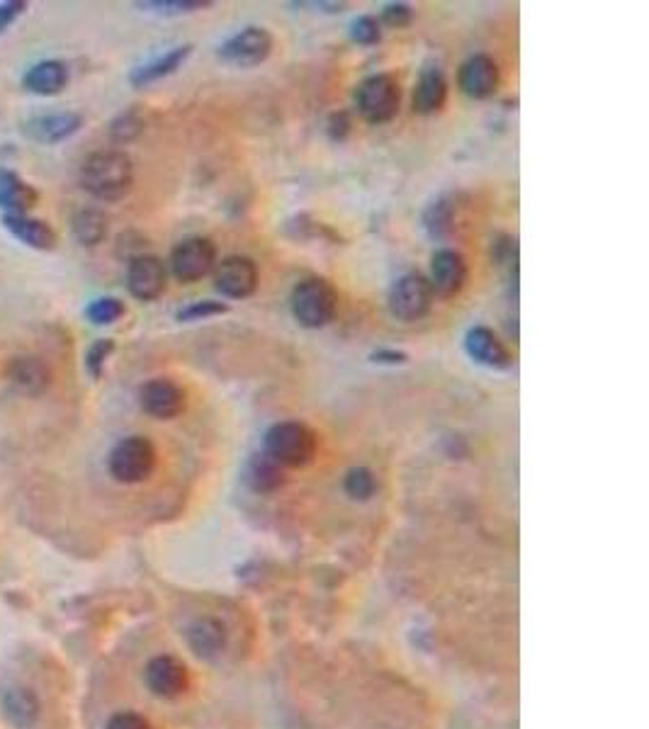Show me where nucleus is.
Masks as SVG:
<instances>
[{"instance_id": "nucleus-1", "label": "nucleus", "mask_w": 649, "mask_h": 729, "mask_svg": "<svg viewBox=\"0 0 649 729\" xmlns=\"http://www.w3.org/2000/svg\"><path fill=\"white\" fill-rule=\"evenodd\" d=\"M81 185L90 197L100 202L122 200L134 185L132 158L117 149L95 151L83 161Z\"/></svg>"}, {"instance_id": "nucleus-2", "label": "nucleus", "mask_w": 649, "mask_h": 729, "mask_svg": "<svg viewBox=\"0 0 649 729\" xmlns=\"http://www.w3.org/2000/svg\"><path fill=\"white\" fill-rule=\"evenodd\" d=\"M319 438L307 423L280 421L265 433V452L280 467H307L316 457Z\"/></svg>"}, {"instance_id": "nucleus-3", "label": "nucleus", "mask_w": 649, "mask_h": 729, "mask_svg": "<svg viewBox=\"0 0 649 729\" xmlns=\"http://www.w3.org/2000/svg\"><path fill=\"white\" fill-rule=\"evenodd\" d=\"M292 316L304 329H324L338 312V292L324 278H307L292 290Z\"/></svg>"}, {"instance_id": "nucleus-4", "label": "nucleus", "mask_w": 649, "mask_h": 729, "mask_svg": "<svg viewBox=\"0 0 649 729\" xmlns=\"http://www.w3.org/2000/svg\"><path fill=\"white\" fill-rule=\"evenodd\" d=\"M402 105V88L392 73H375L365 78L355 93V107L370 124H387L397 117Z\"/></svg>"}, {"instance_id": "nucleus-5", "label": "nucleus", "mask_w": 649, "mask_h": 729, "mask_svg": "<svg viewBox=\"0 0 649 729\" xmlns=\"http://www.w3.org/2000/svg\"><path fill=\"white\" fill-rule=\"evenodd\" d=\"M156 467V448L144 435L122 438L107 457V469L122 484H139L151 477Z\"/></svg>"}, {"instance_id": "nucleus-6", "label": "nucleus", "mask_w": 649, "mask_h": 729, "mask_svg": "<svg viewBox=\"0 0 649 729\" xmlns=\"http://www.w3.org/2000/svg\"><path fill=\"white\" fill-rule=\"evenodd\" d=\"M389 314L404 324H414L431 312L433 307V290L428 278L421 273H406L392 285L387 297Z\"/></svg>"}, {"instance_id": "nucleus-7", "label": "nucleus", "mask_w": 649, "mask_h": 729, "mask_svg": "<svg viewBox=\"0 0 649 729\" xmlns=\"http://www.w3.org/2000/svg\"><path fill=\"white\" fill-rule=\"evenodd\" d=\"M217 268V246L205 236L180 241L171 251V273L178 282H200Z\"/></svg>"}, {"instance_id": "nucleus-8", "label": "nucleus", "mask_w": 649, "mask_h": 729, "mask_svg": "<svg viewBox=\"0 0 649 729\" xmlns=\"http://www.w3.org/2000/svg\"><path fill=\"white\" fill-rule=\"evenodd\" d=\"M270 54H273V35L265 27H246V30L236 32L217 52L224 64L236 66V69L261 66Z\"/></svg>"}, {"instance_id": "nucleus-9", "label": "nucleus", "mask_w": 649, "mask_h": 729, "mask_svg": "<svg viewBox=\"0 0 649 729\" xmlns=\"http://www.w3.org/2000/svg\"><path fill=\"white\" fill-rule=\"evenodd\" d=\"M168 285V270L161 258L141 253V256L132 258L127 268V290L129 295L139 302H154L166 292Z\"/></svg>"}, {"instance_id": "nucleus-10", "label": "nucleus", "mask_w": 649, "mask_h": 729, "mask_svg": "<svg viewBox=\"0 0 649 729\" xmlns=\"http://www.w3.org/2000/svg\"><path fill=\"white\" fill-rule=\"evenodd\" d=\"M214 287L227 299H246L258 287V268L251 258L229 256L214 268Z\"/></svg>"}, {"instance_id": "nucleus-11", "label": "nucleus", "mask_w": 649, "mask_h": 729, "mask_svg": "<svg viewBox=\"0 0 649 729\" xmlns=\"http://www.w3.org/2000/svg\"><path fill=\"white\" fill-rule=\"evenodd\" d=\"M139 404L149 416L158 421H171L185 411V392L180 384L166 377H156L141 384Z\"/></svg>"}, {"instance_id": "nucleus-12", "label": "nucleus", "mask_w": 649, "mask_h": 729, "mask_svg": "<svg viewBox=\"0 0 649 729\" xmlns=\"http://www.w3.org/2000/svg\"><path fill=\"white\" fill-rule=\"evenodd\" d=\"M457 83H460V90L467 95V98L472 100L492 98L496 88H499V66H496L492 56L474 54L460 66Z\"/></svg>"}, {"instance_id": "nucleus-13", "label": "nucleus", "mask_w": 649, "mask_h": 729, "mask_svg": "<svg viewBox=\"0 0 649 729\" xmlns=\"http://www.w3.org/2000/svg\"><path fill=\"white\" fill-rule=\"evenodd\" d=\"M428 282H431L433 295L445 299L460 295L467 282V263L462 253L453 251V248H440V251L433 253Z\"/></svg>"}, {"instance_id": "nucleus-14", "label": "nucleus", "mask_w": 649, "mask_h": 729, "mask_svg": "<svg viewBox=\"0 0 649 729\" xmlns=\"http://www.w3.org/2000/svg\"><path fill=\"white\" fill-rule=\"evenodd\" d=\"M146 686L149 691L158 695V698H178L183 695L185 688H188L190 678H188V669L185 664L176 657H156L149 661L146 666Z\"/></svg>"}, {"instance_id": "nucleus-15", "label": "nucleus", "mask_w": 649, "mask_h": 729, "mask_svg": "<svg viewBox=\"0 0 649 729\" xmlns=\"http://www.w3.org/2000/svg\"><path fill=\"white\" fill-rule=\"evenodd\" d=\"M465 350L474 363L492 367V370H509L513 365V358L504 341L487 326H474L465 336Z\"/></svg>"}, {"instance_id": "nucleus-16", "label": "nucleus", "mask_w": 649, "mask_h": 729, "mask_svg": "<svg viewBox=\"0 0 649 729\" xmlns=\"http://www.w3.org/2000/svg\"><path fill=\"white\" fill-rule=\"evenodd\" d=\"M8 380L20 389L27 397H39L52 384V370L37 355H15L5 370Z\"/></svg>"}, {"instance_id": "nucleus-17", "label": "nucleus", "mask_w": 649, "mask_h": 729, "mask_svg": "<svg viewBox=\"0 0 649 729\" xmlns=\"http://www.w3.org/2000/svg\"><path fill=\"white\" fill-rule=\"evenodd\" d=\"M81 127L83 117L78 112H54V115H42L25 122L22 132L37 144H59V141L71 139Z\"/></svg>"}, {"instance_id": "nucleus-18", "label": "nucleus", "mask_w": 649, "mask_h": 729, "mask_svg": "<svg viewBox=\"0 0 649 729\" xmlns=\"http://www.w3.org/2000/svg\"><path fill=\"white\" fill-rule=\"evenodd\" d=\"M22 86L32 95H59L61 90L69 86V66L59 59L39 61L30 71L22 76Z\"/></svg>"}, {"instance_id": "nucleus-19", "label": "nucleus", "mask_w": 649, "mask_h": 729, "mask_svg": "<svg viewBox=\"0 0 649 729\" xmlns=\"http://www.w3.org/2000/svg\"><path fill=\"white\" fill-rule=\"evenodd\" d=\"M3 226L35 251H52L56 246V231L42 219H32L27 214H3Z\"/></svg>"}, {"instance_id": "nucleus-20", "label": "nucleus", "mask_w": 649, "mask_h": 729, "mask_svg": "<svg viewBox=\"0 0 649 729\" xmlns=\"http://www.w3.org/2000/svg\"><path fill=\"white\" fill-rule=\"evenodd\" d=\"M448 100V81L445 73L438 66H428L423 69L419 83L414 90V112L419 115H436L445 107Z\"/></svg>"}, {"instance_id": "nucleus-21", "label": "nucleus", "mask_w": 649, "mask_h": 729, "mask_svg": "<svg viewBox=\"0 0 649 729\" xmlns=\"http://www.w3.org/2000/svg\"><path fill=\"white\" fill-rule=\"evenodd\" d=\"M190 54H193V47H190V44H183V47L171 49V52L158 56V59L146 61V64L137 66V69L129 73V83H132L134 88L151 86V83H156V81H161V78L176 73L180 66L190 59Z\"/></svg>"}, {"instance_id": "nucleus-22", "label": "nucleus", "mask_w": 649, "mask_h": 729, "mask_svg": "<svg viewBox=\"0 0 649 729\" xmlns=\"http://www.w3.org/2000/svg\"><path fill=\"white\" fill-rule=\"evenodd\" d=\"M39 192L18 173L0 168V209L5 214H27L37 205Z\"/></svg>"}, {"instance_id": "nucleus-23", "label": "nucleus", "mask_w": 649, "mask_h": 729, "mask_svg": "<svg viewBox=\"0 0 649 729\" xmlns=\"http://www.w3.org/2000/svg\"><path fill=\"white\" fill-rule=\"evenodd\" d=\"M185 637H188L190 649H193L197 657L205 659L217 657V654L224 649V644H227V630H224L222 623H217V620L212 618L195 620V623L188 627V632H185Z\"/></svg>"}, {"instance_id": "nucleus-24", "label": "nucleus", "mask_w": 649, "mask_h": 729, "mask_svg": "<svg viewBox=\"0 0 649 729\" xmlns=\"http://www.w3.org/2000/svg\"><path fill=\"white\" fill-rule=\"evenodd\" d=\"M107 229H110V219L98 207H83L71 217L73 239L86 248L100 246L107 239Z\"/></svg>"}, {"instance_id": "nucleus-25", "label": "nucleus", "mask_w": 649, "mask_h": 729, "mask_svg": "<svg viewBox=\"0 0 649 729\" xmlns=\"http://www.w3.org/2000/svg\"><path fill=\"white\" fill-rule=\"evenodd\" d=\"M244 482L251 486L258 494H270V491L280 489L285 484V472L268 452L253 455L244 467Z\"/></svg>"}, {"instance_id": "nucleus-26", "label": "nucleus", "mask_w": 649, "mask_h": 729, "mask_svg": "<svg viewBox=\"0 0 649 729\" xmlns=\"http://www.w3.org/2000/svg\"><path fill=\"white\" fill-rule=\"evenodd\" d=\"M3 710L8 715V720L13 722L15 727H30L35 725L39 715L37 698L30 691H20V688H13V691H5L3 695Z\"/></svg>"}, {"instance_id": "nucleus-27", "label": "nucleus", "mask_w": 649, "mask_h": 729, "mask_svg": "<svg viewBox=\"0 0 649 729\" xmlns=\"http://www.w3.org/2000/svg\"><path fill=\"white\" fill-rule=\"evenodd\" d=\"M455 219V200L453 197H440L423 214V226H426L431 239H445L453 229Z\"/></svg>"}, {"instance_id": "nucleus-28", "label": "nucleus", "mask_w": 649, "mask_h": 729, "mask_svg": "<svg viewBox=\"0 0 649 729\" xmlns=\"http://www.w3.org/2000/svg\"><path fill=\"white\" fill-rule=\"evenodd\" d=\"M343 489H346V494L351 496L353 501H370L377 491V477L368 467H353L351 472L346 474Z\"/></svg>"}, {"instance_id": "nucleus-29", "label": "nucleus", "mask_w": 649, "mask_h": 729, "mask_svg": "<svg viewBox=\"0 0 649 729\" xmlns=\"http://www.w3.org/2000/svg\"><path fill=\"white\" fill-rule=\"evenodd\" d=\"M212 5V0H144V3H137V8L156 15H188L212 8Z\"/></svg>"}, {"instance_id": "nucleus-30", "label": "nucleus", "mask_w": 649, "mask_h": 729, "mask_svg": "<svg viewBox=\"0 0 649 729\" xmlns=\"http://www.w3.org/2000/svg\"><path fill=\"white\" fill-rule=\"evenodd\" d=\"M141 132H144V120H141L137 110H127L122 112V115H117L115 120L110 122V129H107V134H110V139L115 141V144H129V141L137 139Z\"/></svg>"}, {"instance_id": "nucleus-31", "label": "nucleus", "mask_w": 649, "mask_h": 729, "mask_svg": "<svg viewBox=\"0 0 649 729\" xmlns=\"http://www.w3.org/2000/svg\"><path fill=\"white\" fill-rule=\"evenodd\" d=\"M86 316L90 324L110 326L124 316V302H120L117 297H100L86 309Z\"/></svg>"}, {"instance_id": "nucleus-32", "label": "nucleus", "mask_w": 649, "mask_h": 729, "mask_svg": "<svg viewBox=\"0 0 649 729\" xmlns=\"http://www.w3.org/2000/svg\"><path fill=\"white\" fill-rule=\"evenodd\" d=\"M112 353H115V341H112V338H98V341L88 348L86 370L93 380H100V377H103L105 363Z\"/></svg>"}, {"instance_id": "nucleus-33", "label": "nucleus", "mask_w": 649, "mask_h": 729, "mask_svg": "<svg viewBox=\"0 0 649 729\" xmlns=\"http://www.w3.org/2000/svg\"><path fill=\"white\" fill-rule=\"evenodd\" d=\"M351 39L355 44H360V47H372V44H377L382 39L380 22H377V18H372V15H360L351 25Z\"/></svg>"}, {"instance_id": "nucleus-34", "label": "nucleus", "mask_w": 649, "mask_h": 729, "mask_svg": "<svg viewBox=\"0 0 649 729\" xmlns=\"http://www.w3.org/2000/svg\"><path fill=\"white\" fill-rule=\"evenodd\" d=\"M229 312V304L214 302V299H202V302H193L178 312V321H202L212 319V316H222Z\"/></svg>"}, {"instance_id": "nucleus-35", "label": "nucleus", "mask_w": 649, "mask_h": 729, "mask_svg": "<svg viewBox=\"0 0 649 729\" xmlns=\"http://www.w3.org/2000/svg\"><path fill=\"white\" fill-rule=\"evenodd\" d=\"M411 20H414V10H411L409 3H389L382 10V22L394 30H402V27H409Z\"/></svg>"}, {"instance_id": "nucleus-36", "label": "nucleus", "mask_w": 649, "mask_h": 729, "mask_svg": "<svg viewBox=\"0 0 649 729\" xmlns=\"http://www.w3.org/2000/svg\"><path fill=\"white\" fill-rule=\"evenodd\" d=\"M105 729H154L146 717L137 715V712H117L110 717Z\"/></svg>"}, {"instance_id": "nucleus-37", "label": "nucleus", "mask_w": 649, "mask_h": 729, "mask_svg": "<svg viewBox=\"0 0 649 729\" xmlns=\"http://www.w3.org/2000/svg\"><path fill=\"white\" fill-rule=\"evenodd\" d=\"M351 115L348 112H334V115L329 117V127H326V132H329L331 141H343L351 134Z\"/></svg>"}, {"instance_id": "nucleus-38", "label": "nucleus", "mask_w": 649, "mask_h": 729, "mask_svg": "<svg viewBox=\"0 0 649 729\" xmlns=\"http://www.w3.org/2000/svg\"><path fill=\"white\" fill-rule=\"evenodd\" d=\"M27 3L25 0H10V3H0V35L13 25L15 20L25 13Z\"/></svg>"}, {"instance_id": "nucleus-39", "label": "nucleus", "mask_w": 649, "mask_h": 729, "mask_svg": "<svg viewBox=\"0 0 649 729\" xmlns=\"http://www.w3.org/2000/svg\"><path fill=\"white\" fill-rule=\"evenodd\" d=\"M370 360L377 365H404L409 360V355L402 353V350H375L370 355Z\"/></svg>"}, {"instance_id": "nucleus-40", "label": "nucleus", "mask_w": 649, "mask_h": 729, "mask_svg": "<svg viewBox=\"0 0 649 729\" xmlns=\"http://www.w3.org/2000/svg\"><path fill=\"white\" fill-rule=\"evenodd\" d=\"M297 5V8H316L321 10V13H343L346 10V3H292Z\"/></svg>"}]
</instances>
